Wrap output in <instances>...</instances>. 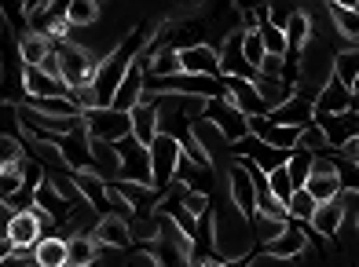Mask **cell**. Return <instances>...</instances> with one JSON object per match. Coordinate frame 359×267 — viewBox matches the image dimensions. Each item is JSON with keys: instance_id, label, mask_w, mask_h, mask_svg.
Segmentation results:
<instances>
[{"instance_id": "obj_1", "label": "cell", "mask_w": 359, "mask_h": 267, "mask_svg": "<svg viewBox=\"0 0 359 267\" xmlns=\"http://www.w3.org/2000/svg\"><path fill=\"white\" fill-rule=\"evenodd\" d=\"M55 52H59V66H62V81H67L70 92H74V88H88L92 81H95L100 62H95L81 44L62 41V44H55Z\"/></svg>"}, {"instance_id": "obj_2", "label": "cell", "mask_w": 359, "mask_h": 267, "mask_svg": "<svg viewBox=\"0 0 359 267\" xmlns=\"http://www.w3.org/2000/svg\"><path fill=\"white\" fill-rule=\"evenodd\" d=\"M85 128L95 139L121 143L125 136H133V114L118 107H95V110H85Z\"/></svg>"}, {"instance_id": "obj_3", "label": "cell", "mask_w": 359, "mask_h": 267, "mask_svg": "<svg viewBox=\"0 0 359 267\" xmlns=\"http://www.w3.org/2000/svg\"><path fill=\"white\" fill-rule=\"evenodd\" d=\"M0 235L11 238L19 249H34V245L44 238V224H41L37 209L15 212L11 205H4V227H0Z\"/></svg>"}, {"instance_id": "obj_4", "label": "cell", "mask_w": 359, "mask_h": 267, "mask_svg": "<svg viewBox=\"0 0 359 267\" xmlns=\"http://www.w3.org/2000/svg\"><path fill=\"white\" fill-rule=\"evenodd\" d=\"M180 161H184V146H180V139H172V136L161 132V136L151 143V169H154V187L158 191H165L169 183L176 179Z\"/></svg>"}, {"instance_id": "obj_5", "label": "cell", "mask_w": 359, "mask_h": 267, "mask_svg": "<svg viewBox=\"0 0 359 267\" xmlns=\"http://www.w3.org/2000/svg\"><path fill=\"white\" fill-rule=\"evenodd\" d=\"M121 150V176L118 179H128V183H147L154 187V169H151V146H143L136 136H125L118 143Z\"/></svg>"}, {"instance_id": "obj_6", "label": "cell", "mask_w": 359, "mask_h": 267, "mask_svg": "<svg viewBox=\"0 0 359 267\" xmlns=\"http://www.w3.org/2000/svg\"><path fill=\"white\" fill-rule=\"evenodd\" d=\"M202 118L213 121L231 143H238L242 136H250V114H246V110H238V107L231 103V95H227V99H209Z\"/></svg>"}, {"instance_id": "obj_7", "label": "cell", "mask_w": 359, "mask_h": 267, "mask_svg": "<svg viewBox=\"0 0 359 267\" xmlns=\"http://www.w3.org/2000/svg\"><path fill=\"white\" fill-rule=\"evenodd\" d=\"M231 154L235 158H250L264 172H275V169H283V165H290L293 150H279V146H271V143H264L260 136H253V132H250V136H242L238 143H231Z\"/></svg>"}, {"instance_id": "obj_8", "label": "cell", "mask_w": 359, "mask_h": 267, "mask_svg": "<svg viewBox=\"0 0 359 267\" xmlns=\"http://www.w3.org/2000/svg\"><path fill=\"white\" fill-rule=\"evenodd\" d=\"M227 194H231V202L242 209V216H253L260 212L257 209V183H253V176H250V169H246V161H231L227 165Z\"/></svg>"}, {"instance_id": "obj_9", "label": "cell", "mask_w": 359, "mask_h": 267, "mask_svg": "<svg viewBox=\"0 0 359 267\" xmlns=\"http://www.w3.org/2000/svg\"><path fill=\"white\" fill-rule=\"evenodd\" d=\"M242 37H246V26L235 29V33H227V37L220 41V70L227 77H246V81H257L260 70L246 59V52H242Z\"/></svg>"}, {"instance_id": "obj_10", "label": "cell", "mask_w": 359, "mask_h": 267, "mask_svg": "<svg viewBox=\"0 0 359 267\" xmlns=\"http://www.w3.org/2000/svg\"><path fill=\"white\" fill-rule=\"evenodd\" d=\"M59 150L62 158H67V165L74 172H95V158H92V136L85 121H81L74 132H67V136H59Z\"/></svg>"}, {"instance_id": "obj_11", "label": "cell", "mask_w": 359, "mask_h": 267, "mask_svg": "<svg viewBox=\"0 0 359 267\" xmlns=\"http://www.w3.org/2000/svg\"><path fill=\"white\" fill-rule=\"evenodd\" d=\"M316 121L323 125L326 139L334 150H341L348 139H359V110H345V114H316Z\"/></svg>"}, {"instance_id": "obj_12", "label": "cell", "mask_w": 359, "mask_h": 267, "mask_svg": "<svg viewBox=\"0 0 359 267\" xmlns=\"http://www.w3.org/2000/svg\"><path fill=\"white\" fill-rule=\"evenodd\" d=\"M224 85H227V95H231V103H235L238 110H246L250 118L271 114V107L264 103V95L257 92L253 81H246V77H227V74H224Z\"/></svg>"}, {"instance_id": "obj_13", "label": "cell", "mask_w": 359, "mask_h": 267, "mask_svg": "<svg viewBox=\"0 0 359 267\" xmlns=\"http://www.w3.org/2000/svg\"><path fill=\"white\" fill-rule=\"evenodd\" d=\"M133 136L151 146L161 136V118H158V107H154V92H143L140 107H133Z\"/></svg>"}, {"instance_id": "obj_14", "label": "cell", "mask_w": 359, "mask_h": 267, "mask_svg": "<svg viewBox=\"0 0 359 267\" xmlns=\"http://www.w3.org/2000/svg\"><path fill=\"white\" fill-rule=\"evenodd\" d=\"M180 66H184V74L224 77V70H220V48H213V44H194V48H184V52H180Z\"/></svg>"}, {"instance_id": "obj_15", "label": "cell", "mask_w": 359, "mask_h": 267, "mask_svg": "<svg viewBox=\"0 0 359 267\" xmlns=\"http://www.w3.org/2000/svg\"><path fill=\"white\" fill-rule=\"evenodd\" d=\"M304 245H308L304 227L290 220V224H286V231H283L279 238L264 242V253H268L271 260H293V256H301V253H304Z\"/></svg>"}, {"instance_id": "obj_16", "label": "cell", "mask_w": 359, "mask_h": 267, "mask_svg": "<svg viewBox=\"0 0 359 267\" xmlns=\"http://www.w3.org/2000/svg\"><path fill=\"white\" fill-rule=\"evenodd\" d=\"M92 238L100 245H110V249H128L133 245V227H128V216H103L100 227L92 231Z\"/></svg>"}, {"instance_id": "obj_17", "label": "cell", "mask_w": 359, "mask_h": 267, "mask_svg": "<svg viewBox=\"0 0 359 267\" xmlns=\"http://www.w3.org/2000/svg\"><path fill=\"white\" fill-rule=\"evenodd\" d=\"M22 88L29 99H48V95H70L67 88V81H59L52 74H44L41 66H26V74H22Z\"/></svg>"}, {"instance_id": "obj_18", "label": "cell", "mask_w": 359, "mask_h": 267, "mask_svg": "<svg viewBox=\"0 0 359 267\" xmlns=\"http://www.w3.org/2000/svg\"><path fill=\"white\" fill-rule=\"evenodd\" d=\"M345 194V191H341ZM345 198H330V202H319L316 216H312V227L319 231L323 238H337L341 235V224H345Z\"/></svg>"}, {"instance_id": "obj_19", "label": "cell", "mask_w": 359, "mask_h": 267, "mask_svg": "<svg viewBox=\"0 0 359 267\" xmlns=\"http://www.w3.org/2000/svg\"><path fill=\"white\" fill-rule=\"evenodd\" d=\"M352 107H355V92H352L348 85H341L337 74H334L330 85L316 95V114H345V110H352Z\"/></svg>"}, {"instance_id": "obj_20", "label": "cell", "mask_w": 359, "mask_h": 267, "mask_svg": "<svg viewBox=\"0 0 359 267\" xmlns=\"http://www.w3.org/2000/svg\"><path fill=\"white\" fill-rule=\"evenodd\" d=\"M271 121L293 125V128H304V125H312V121H316V103H312V99H304V95H293L290 103H283L279 110H271Z\"/></svg>"}, {"instance_id": "obj_21", "label": "cell", "mask_w": 359, "mask_h": 267, "mask_svg": "<svg viewBox=\"0 0 359 267\" xmlns=\"http://www.w3.org/2000/svg\"><path fill=\"white\" fill-rule=\"evenodd\" d=\"M34 260L41 267H70V242L59 235H44L34 245Z\"/></svg>"}, {"instance_id": "obj_22", "label": "cell", "mask_w": 359, "mask_h": 267, "mask_svg": "<svg viewBox=\"0 0 359 267\" xmlns=\"http://www.w3.org/2000/svg\"><path fill=\"white\" fill-rule=\"evenodd\" d=\"M283 33H286V52L301 55V52H304V44L312 41V11L297 8V11L290 15V22L283 26Z\"/></svg>"}, {"instance_id": "obj_23", "label": "cell", "mask_w": 359, "mask_h": 267, "mask_svg": "<svg viewBox=\"0 0 359 267\" xmlns=\"http://www.w3.org/2000/svg\"><path fill=\"white\" fill-rule=\"evenodd\" d=\"M26 107H34L37 114H48V118H85L77 99L70 95H48V99H26Z\"/></svg>"}, {"instance_id": "obj_24", "label": "cell", "mask_w": 359, "mask_h": 267, "mask_svg": "<svg viewBox=\"0 0 359 267\" xmlns=\"http://www.w3.org/2000/svg\"><path fill=\"white\" fill-rule=\"evenodd\" d=\"M253 85H257L260 95H264V103H268L271 110H279L283 103H290V99L297 95V88H293L290 81H283V77H264V74H260Z\"/></svg>"}, {"instance_id": "obj_25", "label": "cell", "mask_w": 359, "mask_h": 267, "mask_svg": "<svg viewBox=\"0 0 359 267\" xmlns=\"http://www.w3.org/2000/svg\"><path fill=\"white\" fill-rule=\"evenodd\" d=\"M55 52V41H48L44 33H26L19 41V59L26 66H44V59Z\"/></svg>"}, {"instance_id": "obj_26", "label": "cell", "mask_w": 359, "mask_h": 267, "mask_svg": "<svg viewBox=\"0 0 359 267\" xmlns=\"http://www.w3.org/2000/svg\"><path fill=\"white\" fill-rule=\"evenodd\" d=\"M70 267H92L100 260V242L92 235H70Z\"/></svg>"}, {"instance_id": "obj_27", "label": "cell", "mask_w": 359, "mask_h": 267, "mask_svg": "<svg viewBox=\"0 0 359 267\" xmlns=\"http://www.w3.org/2000/svg\"><path fill=\"white\" fill-rule=\"evenodd\" d=\"M330 22H334V29H337L345 41H359V11H355V8L330 4Z\"/></svg>"}, {"instance_id": "obj_28", "label": "cell", "mask_w": 359, "mask_h": 267, "mask_svg": "<svg viewBox=\"0 0 359 267\" xmlns=\"http://www.w3.org/2000/svg\"><path fill=\"white\" fill-rule=\"evenodd\" d=\"M286 209H290V220H293V224H312V216H316L319 202H316L312 194H308V187H297Z\"/></svg>"}, {"instance_id": "obj_29", "label": "cell", "mask_w": 359, "mask_h": 267, "mask_svg": "<svg viewBox=\"0 0 359 267\" xmlns=\"http://www.w3.org/2000/svg\"><path fill=\"white\" fill-rule=\"evenodd\" d=\"M304 187H308V194H312L316 202H330V198H341V191H345L337 172L334 176H308Z\"/></svg>"}, {"instance_id": "obj_30", "label": "cell", "mask_w": 359, "mask_h": 267, "mask_svg": "<svg viewBox=\"0 0 359 267\" xmlns=\"http://www.w3.org/2000/svg\"><path fill=\"white\" fill-rule=\"evenodd\" d=\"M257 29H260V37H264V44H268V55H286V33H283V26H275L268 19V11L260 15Z\"/></svg>"}, {"instance_id": "obj_31", "label": "cell", "mask_w": 359, "mask_h": 267, "mask_svg": "<svg viewBox=\"0 0 359 267\" xmlns=\"http://www.w3.org/2000/svg\"><path fill=\"white\" fill-rule=\"evenodd\" d=\"M337 81L355 92V85H359V52H355V48L337 52Z\"/></svg>"}, {"instance_id": "obj_32", "label": "cell", "mask_w": 359, "mask_h": 267, "mask_svg": "<svg viewBox=\"0 0 359 267\" xmlns=\"http://www.w3.org/2000/svg\"><path fill=\"white\" fill-rule=\"evenodd\" d=\"M100 19V0H74L67 8V22L70 26H92Z\"/></svg>"}, {"instance_id": "obj_33", "label": "cell", "mask_w": 359, "mask_h": 267, "mask_svg": "<svg viewBox=\"0 0 359 267\" xmlns=\"http://www.w3.org/2000/svg\"><path fill=\"white\" fill-rule=\"evenodd\" d=\"M312 161H316V154H312V150H293V158H290V165H286V169H290V176H293V187H304V183H308V176H312Z\"/></svg>"}, {"instance_id": "obj_34", "label": "cell", "mask_w": 359, "mask_h": 267, "mask_svg": "<svg viewBox=\"0 0 359 267\" xmlns=\"http://www.w3.org/2000/svg\"><path fill=\"white\" fill-rule=\"evenodd\" d=\"M26 187V172H22V161L19 165H0V194L15 198Z\"/></svg>"}, {"instance_id": "obj_35", "label": "cell", "mask_w": 359, "mask_h": 267, "mask_svg": "<svg viewBox=\"0 0 359 267\" xmlns=\"http://www.w3.org/2000/svg\"><path fill=\"white\" fill-rule=\"evenodd\" d=\"M290 220H275V216H264V212H257L253 216V235L257 242H271V238H279L283 231H286Z\"/></svg>"}, {"instance_id": "obj_36", "label": "cell", "mask_w": 359, "mask_h": 267, "mask_svg": "<svg viewBox=\"0 0 359 267\" xmlns=\"http://www.w3.org/2000/svg\"><path fill=\"white\" fill-rule=\"evenodd\" d=\"M301 150H312V154H326V150H330V139H326V132H323L319 121L301 128Z\"/></svg>"}, {"instance_id": "obj_37", "label": "cell", "mask_w": 359, "mask_h": 267, "mask_svg": "<svg viewBox=\"0 0 359 267\" xmlns=\"http://www.w3.org/2000/svg\"><path fill=\"white\" fill-rule=\"evenodd\" d=\"M242 52H246V59L260 70V62L268 59V44H264V37H260V29L253 26V29H246V37H242Z\"/></svg>"}, {"instance_id": "obj_38", "label": "cell", "mask_w": 359, "mask_h": 267, "mask_svg": "<svg viewBox=\"0 0 359 267\" xmlns=\"http://www.w3.org/2000/svg\"><path fill=\"white\" fill-rule=\"evenodd\" d=\"M268 179H271V191H275V198H279L283 205H290V198H293V176H290V169L283 165V169H275V172H268Z\"/></svg>"}, {"instance_id": "obj_39", "label": "cell", "mask_w": 359, "mask_h": 267, "mask_svg": "<svg viewBox=\"0 0 359 267\" xmlns=\"http://www.w3.org/2000/svg\"><path fill=\"white\" fill-rule=\"evenodd\" d=\"M26 161V143L19 136H0V165H19Z\"/></svg>"}, {"instance_id": "obj_40", "label": "cell", "mask_w": 359, "mask_h": 267, "mask_svg": "<svg viewBox=\"0 0 359 267\" xmlns=\"http://www.w3.org/2000/svg\"><path fill=\"white\" fill-rule=\"evenodd\" d=\"M231 4H235V11L242 15V26H246V29H253V26L260 22V15L268 11L264 0H231Z\"/></svg>"}, {"instance_id": "obj_41", "label": "cell", "mask_w": 359, "mask_h": 267, "mask_svg": "<svg viewBox=\"0 0 359 267\" xmlns=\"http://www.w3.org/2000/svg\"><path fill=\"white\" fill-rule=\"evenodd\" d=\"M283 70H286L283 55H268L264 62H260V74H264V77H283Z\"/></svg>"}, {"instance_id": "obj_42", "label": "cell", "mask_w": 359, "mask_h": 267, "mask_svg": "<svg viewBox=\"0 0 359 267\" xmlns=\"http://www.w3.org/2000/svg\"><path fill=\"white\" fill-rule=\"evenodd\" d=\"M128 267H161V263H158V256L151 253V249L143 245L140 253H133V256H128Z\"/></svg>"}, {"instance_id": "obj_43", "label": "cell", "mask_w": 359, "mask_h": 267, "mask_svg": "<svg viewBox=\"0 0 359 267\" xmlns=\"http://www.w3.org/2000/svg\"><path fill=\"white\" fill-rule=\"evenodd\" d=\"M0 267H34V256H26L19 249V253H11V256H0Z\"/></svg>"}, {"instance_id": "obj_44", "label": "cell", "mask_w": 359, "mask_h": 267, "mask_svg": "<svg viewBox=\"0 0 359 267\" xmlns=\"http://www.w3.org/2000/svg\"><path fill=\"white\" fill-rule=\"evenodd\" d=\"M52 4H55V0H22V8H26V19H29V15H37V11H48Z\"/></svg>"}, {"instance_id": "obj_45", "label": "cell", "mask_w": 359, "mask_h": 267, "mask_svg": "<svg viewBox=\"0 0 359 267\" xmlns=\"http://www.w3.org/2000/svg\"><path fill=\"white\" fill-rule=\"evenodd\" d=\"M257 253H246V256H235V260H220L217 267H253Z\"/></svg>"}, {"instance_id": "obj_46", "label": "cell", "mask_w": 359, "mask_h": 267, "mask_svg": "<svg viewBox=\"0 0 359 267\" xmlns=\"http://www.w3.org/2000/svg\"><path fill=\"white\" fill-rule=\"evenodd\" d=\"M330 4H341V8H359V0H330Z\"/></svg>"}, {"instance_id": "obj_47", "label": "cell", "mask_w": 359, "mask_h": 267, "mask_svg": "<svg viewBox=\"0 0 359 267\" xmlns=\"http://www.w3.org/2000/svg\"><path fill=\"white\" fill-rule=\"evenodd\" d=\"M355 227H359V216H355Z\"/></svg>"}, {"instance_id": "obj_48", "label": "cell", "mask_w": 359, "mask_h": 267, "mask_svg": "<svg viewBox=\"0 0 359 267\" xmlns=\"http://www.w3.org/2000/svg\"><path fill=\"white\" fill-rule=\"evenodd\" d=\"M264 4H271V0H264Z\"/></svg>"}, {"instance_id": "obj_49", "label": "cell", "mask_w": 359, "mask_h": 267, "mask_svg": "<svg viewBox=\"0 0 359 267\" xmlns=\"http://www.w3.org/2000/svg\"><path fill=\"white\" fill-rule=\"evenodd\" d=\"M355 11H359V8H355Z\"/></svg>"}, {"instance_id": "obj_50", "label": "cell", "mask_w": 359, "mask_h": 267, "mask_svg": "<svg viewBox=\"0 0 359 267\" xmlns=\"http://www.w3.org/2000/svg\"><path fill=\"white\" fill-rule=\"evenodd\" d=\"M92 267H95V263H92Z\"/></svg>"}]
</instances>
